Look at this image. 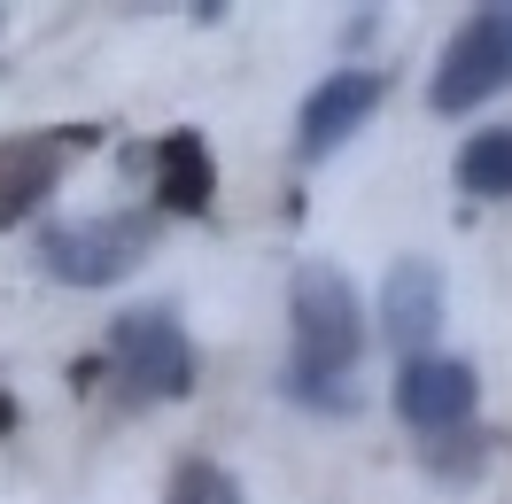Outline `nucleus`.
I'll list each match as a JSON object with an SVG mask.
<instances>
[{
  "label": "nucleus",
  "instance_id": "f257e3e1",
  "mask_svg": "<svg viewBox=\"0 0 512 504\" xmlns=\"http://www.w3.org/2000/svg\"><path fill=\"white\" fill-rule=\"evenodd\" d=\"M357 349H365V311H357L350 280L334 264H303L295 272V373H288V388L303 404H319V388H342Z\"/></svg>",
  "mask_w": 512,
  "mask_h": 504
},
{
  "label": "nucleus",
  "instance_id": "f03ea898",
  "mask_svg": "<svg viewBox=\"0 0 512 504\" xmlns=\"http://www.w3.org/2000/svg\"><path fill=\"white\" fill-rule=\"evenodd\" d=\"M497 86H512V8H481L474 24H466V32L443 47L427 101H435L443 117H458V109L489 101Z\"/></svg>",
  "mask_w": 512,
  "mask_h": 504
},
{
  "label": "nucleus",
  "instance_id": "7ed1b4c3",
  "mask_svg": "<svg viewBox=\"0 0 512 504\" xmlns=\"http://www.w3.org/2000/svg\"><path fill=\"white\" fill-rule=\"evenodd\" d=\"M117 365H125V380L140 396H187L194 349L171 311H132V318H117Z\"/></svg>",
  "mask_w": 512,
  "mask_h": 504
},
{
  "label": "nucleus",
  "instance_id": "20e7f679",
  "mask_svg": "<svg viewBox=\"0 0 512 504\" xmlns=\"http://www.w3.org/2000/svg\"><path fill=\"white\" fill-rule=\"evenodd\" d=\"M86 132H24V140H0V225L32 218L39 202L63 179V148H78Z\"/></svg>",
  "mask_w": 512,
  "mask_h": 504
},
{
  "label": "nucleus",
  "instance_id": "39448f33",
  "mask_svg": "<svg viewBox=\"0 0 512 504\" xmlns=\"http://www.w3.org/2000/svg\"><path fill=\"white\" fill-rule=\"evenodd\" d=\"M396 411L427 427V435H443L458 427L466 411H474V365L466 357H412L404 373H396Z\"/></svg>",
  "mask_w": 512,
  "mask_h": 504
},
{
  "label": "nucleus",
  "instance_id": "423d86ee",
  "mask_svg": "<svg viewBox=\"0 0 512 504\" xmlns=\"http://www.w3.org/2000/svg\"><path fill=\"white\" fill-rule=\"evenodd\" d=\"M381 86H388L381 70H334V78H319V94L303 101V156H334L381 109Z\"/></svg>",
  "mask_w": 512,
  "mask_h": 504
},
{
  "label": "nucleus",
  "instance_id": "0eeeda50",
  "mask_svg": "<svg viewBox=\"0 0 512 504\" xmlns=\"http://www.w3.org/2000/svg\"><path fill=\"white\" fill-rule=\"evenodd\" d=\"M140 249H148L140 225H63V233H47V272H63L78 287H101V280H117Z\"/></svg>",
  "mask_w": 512,
  "mask_h": 504
},
{
  "label": "nucleus",
  "instance_id": "6e6552de",
  "mask_svg": "<svg viewBox=\"0 0 512 504\" xmlns=\"http://www.w3.org/2000/svg\"><path fill=\"white\" fill-rule=\"evenodd\" d=\"M435 326H443V272L419 264V256H404V264L381 280V342L419 349Z\"/></svg>",
  "mask_w": 512,
  "mask_h": 504
},
{
  "label": "nucleus",
  "instance_id": "1a4fd4ad",
  "mask_svg": "<svg viewBox=\"0 0 512 504\" xmlns=\"http://www.w3.org/2000/svg\"><path fill=\"white\" fill-rule=\"evenodd\" d=\"M210 194H218V163H210V148H202L194 132H163V148H156V202H163V210H210Z\"/></svg>",
  "mask_w": 512,
  "mask_h": 504
},
{
  "label": "nucleus",
  "instance_id": "9d476101",
  "mask_svg": "<svg viewBox=\"0 0 512 504\" xmlns=\"http://www.w3.org/2000/svg\"><path fill=\"white\" fill-rule=\"evenodd\" d=\"M458 187L481 194V202H505L512 194V125L474 132V140L458 148Z\"/></svg>",
  "mask_w": 512,
  "mask_h": 504
},
{
  "label": "nucleus",
  "instance_id": "9b49d317",
  "mask_svg": "<svg viewBox=\"0 0 512 504\" xmlns=\"http://www.w3.org/2000/svg\"><path fill=\"white\" fill-rule=\"evenodd\" d=\"M171 504H241V489H233V473H218V466H179Z\"/></svg>",
  "mask_w": 512,
  "mask_h": 504
},
{
  "label": "nucleus",
  "instance_id": "f8f14e48",
  "mask_svg": "<svg viewBox=\"0 0 512 504\" xmlns=\"http://www.w3.org/2000/svg\"><path fill=\"white\" fill-rule=\"evenodd\" d=\"M8 419H16V404H8V396H0V427H8Z\"/></svg>",
  "mask_w": 512,
  "mask_h": 504
}]
</instances>
